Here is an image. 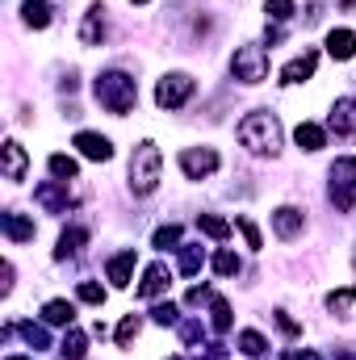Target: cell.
<instances>
[{"mask_svg":"<svg viewBox=\"0 0 356 360\" xmlns=\"http://www.w3.org/2000/svg\"><path fill=\"white\" fill-rule=\"evenodd\" d=\"M160 168H164L160 147H155V143H139L134 155H130V188H134L139 197L155 193V184H160Z\"/></svg>","mask_w":356,"mask_h":360,"instance_id":"3","label":"cell"},{"mask_svg":"<svg viewBox=\"0 0 356 360\" xmlns=\"http://www.w3.org/2000/svg\"><path fill=\"white\" fill-rule=\"evenodd\" d=\"M80 243H89V231H84V226H68V231L59 235L55 256H59V260H68V256H76V252H80Z\"/></svg>","mask_w":356,"mask_h":360,"instance_id":"21","label":"cell"},{"mask_svg":"<svg viewBox=\"0 0 356 360\" xmlns=\"http://www.w3.org/2000/svg\"><path fill=\"white\" fill-rule=\"evenodd\" d=\"M302 210H293V205H281L276 214H272V231L281 235V239H298L302 235Z\"/></svg>","mask_w":356,"mask_h":360,"instance_id":"11","label":"cell"},{"mask_svg":"<svg viewBox=\"0 0 356 360\" xmlns=\"http://www.w3.org/2000/svg\"><path fill=\"white\" fill-rule=\"evenodd\" d=\"M352 302H356V285H348V289H340V293H331V297H327V306H331L336 314H344Z\"/></svg>","mask_w":356,"mask_h":360,"instance_id":"31","label":"cell"},{"mask_svg":"<svg viewBox=\"0 0 356 360\" xmlns=\"http://www.w3.org/2000/svg\"><path fill=\"white\" fill-rule=\"evenodd\" d=\"M4 360H34V356H4Z\"/></svg>","mask_w":356,"mask_h":360,"instance_id":"39","label":"cell"},{"mask_svg":"<svg viewBox=\"0 0 356 360\" xmlns=\"http://www.w3.org/2000/svg\"><path fill=\"white\" fill-rule=\"evenodd\" d=\"M0 226H4V235L13 239V243H25V239H34V222L30 218H21V214H0Z\"/></svg>","mask_w":356,"mask_h":360,"instance_id":"14","label":"cell"},{"mask_svg":"<svg viewBox=\"0 0 356 360\" xmlns=\"http://www.w3.org/2000/svg\"><path fill=\"white\" fill-rule=\"evenodd\" d=\"M293 139H298L302 151H323V147H327V134H323V126H314V122H302V126L293 130Z\"/></svg>","mask_w":356,"mask_h":360,"instance_id":"17","label":"cell"},{"mask_svg":"<svg viewBox=\"0 0 356 360\" xmlns=\"http://www.w3.org/2000/svg\"><path fill=\"white\" fill-rule=\"evenodd\" d=\"M34 201H38L46 214H68V205H72L68 180H46V184H38V188H34Z\"/></svg>","mask_w":356,"mask_h":360,"instance_id":"8","label":"cell"},{"mask_svg":"<svg viewBox=\"0 0 356 360\" xmlns=\"http://www.w3.org/2000/svg\"><path fill=\"white\" fill-rule=\"evenodd\" d=\"M168 281H172V272L164 269V264H151L147 276H143V285H139V293H143V297H160V293L168 289Z\"/></svg>","mask_w":356,"mask_h":360,"instance_id":"16","label":"cell"},{"mask_svg":"<svg viewBox=\"0 0 356 360\" xmlns=\"http://www.w3.org/2000/svg\"><path fill=\"white\" fill-rule=\"evenodd\" d=\"M331 130L356 134V101H336V109H331Z\"/></svg>","mask_w":356,"mask_h":360,"instance_id":"19","label":"cell"},{"mask_svg":"<svg viewBox=\"0 0 356 360\" xmlns=\"http://www.w3.org/2000/svg\"><path fill=\"white\" fill-rule=\"evenodd\" d=\"M231 72H235V80H243V84H260V80H268V55L260 46H239V51L231 55Z\"/></svg>","mask_w":356,"mask_h":360,"instance_id":"5","label":"cell"},{"mask_svg":"<svg viewBox=\"0 0 356 360\" xmlns=\"http://www.w3.org/2000/svg\"><path fill=\"white\" fill-rule=\"evenodd\" d=\"M25 176V151H21V143H4V180H21Z\"/></svg>","mask_w":356,"mask_h":360,"instance_id":"20","label":"cell"},{"mask_svg":"<svg viewBox=\"0 0 356 360\" xmlns=\"http://www.w3.org/2000/svg\"><path fill=\"white\" fill-rule=\"evenodd\" d=\"M331 201H336V210H352L356 205V160L352 155L331 164Z\"/></svg>","mask_w":356,"mask_h":360,"instance_id":"4","label":"cell"},{"mask_svg":"<svg viewBox=\"0 0 356 360\" xmlns=\"http://www.w3.org/2000/svg\"><path fill=\"white\" fill-rule=\"evenodd\" d=\"M265 8L272 21H289L293 17V0H265Z\"/></svg>","mask_w":356,"mask_h":360,"instance_id":"33","label":"cell"},{"mask_svg":"<svg viewBox=\"0 0 356 360\" xmlns=\"http://www.w3.org/2000/svg\"><path fill=\"white\" fill-rule=\"evenodd\" d=\"M155 323H160V327H168V323H177V306H172V302H164V306H155Z\"/></svg>","mask_w":356,"mask_h":360,"instance_id":"37","label":"cell"},{"mask_svg":"<svg viewBox=\"0 0 356 360\" xmlns=\"http://www.w3.org/2000/svg\"><path fill=\"white\" fill-rule=\"evenodd\" d=\"M214 272H218V276H235V272H239V256H235V252H218V256H214Z\"/></svg>","mask_w":356,"mask_h":360,"instance_id":"30","label":"cell"},{"mask_svg":"<svg viewBox=\"0 0 356 360\" xmlns=\"http://www.w3.org/2000/svg\"><path fill=\"white\" fill-rule=\"evenodd\" d=\"M180 168L189 180L210 176V172H218V151L214 147H189V151H180Z\"/></svg>","mask_w":356,"mask_h":360,"instance_id":"7","label":"cell"},{"mask_svg":"<svg viewBox=\"0 0 356 360\" xmlns=\"http://www.w3.org/2000/svg\"><path fill=\"white\" fill-rule=\"evenodd\" d=\"M201 264H205V252H201V248H193V243L180 248V272H184V276H193Z\"/></svg>","mask_w":356,"mask_h":360,"instance_id":"26","label":"cell"},{"mask_svg":"<svg viewBox=\"0 0 356 360\" xmlns=\"http://www.w3.org/2000/svg\"><path fill=\"white\" fill-rule=\"evenodd\" d=\"M101 38H105V8L92 4L89 13H84V25H80V42L84 46H101Z\"/></svg>","mask_w":356,"mask_h":360,"instance_id":"12","label":"cell"},{"mask_svg":"<svg viewBox=\"0 0 356 360\" xmlns=\"http://www.w3.org/2000/svg\"><path fill=\"white\" fill-rule=\"evenodd\" d=\"M46 164H51V172H55V180H76V172H80V164H76L72 155H51Z\"/></svg>","mask_w":356,"mask_h":360,"instance_id":"25","label":"cell"},{"mask_svg":"<svg viewBox=\"0 0 356 360\" xmlns=\"http://www.w3.org/2000/svg\"><path fill=\"white\" fill-rule=\"evenodd\" d=\"M92 92H96V101L109 109V113H130L134 109V101H139V89H134V80L130 76H122V72H101L96 76V84H92Z\"/></svg>","mask_w":356,"mask_h":360,"instance_id":"2","label":"cell"},{"mask_svg":"<svg viewBox=\"0 0 356 360\" xmlns=\"http://www.w3.org/2000/svg\"><path fill=\"white\" fill-rule=\"evenodd\" d=\"M197 226H201V235H210V239H218V243L231 235V222H227V218H218V214H201V218H197Z\"/></svg>","mask_w":356,"mask_h":360,"instance_id":"24","label":"cell"},{"mask_svg":"<svg viewBox=\"0 0 356 360\" xmlns=\"http://www.w3.org/2000/svg\"><path fill=\"white\" fill-rule=\"evenodd\" d=\"M151 243H155L160 252H172V248H177V243H180V226H160Z\"/></svg>","mask_w":356,"mask_h":360,"instance_id":"29","label":"cell"},{"mask_svg":"<svg viewBox=\"0 0 356 360\" xmlns=\"http://www.w3.org/2000/svg\"><path fill=\"white\" fill-rule=\"evenodd\" d=\"M314 68H319V55H314V51H306V55H298L293 63H285V68H281V84H306V80L314 76Z\"/></svg>","mask_w":356,"mask_h":360,"instance_id":"10","label":"cell"},{"mask_svg":"<svg viewBox=\"0 0 356 360\" xmlns=\"http://www.w3.org/2000/svg\"><path fill=\"white\" fill-rule=\"evenodd\" d=\"M76 147H80V155H84V160H96V164L113 160V143H109L105 134H92V130H80V134H76Z\"/></svg>","mask_w":356,"mask_h":360,"instance_id":"9","label":"cell"},{"mask_svg":"<svg viewBox=\"0 0 356 360\" xmlns=\"http://www.w3.org/2000/svg\"><path fill=\"white\" fill-rule=\"evenodd\" d=\"M130 272H134V248H130V252H117V256L109 260V281H113L117 289L130 285Z\"/></svg>","mask_w":356,"mask_h":360,"instance_id":"18","label":"cell"},{"mask_svg":"<svg viewBox=\"0 0 356 360\" xmlns=\"http://www.w3.org/2000/svg\"><path fill=\"white\" fill-rule=\"evenodd\" d=\"M59 352H63V360H84V352H89V340H84V331L68 327V335H63Z\"/></svg>","mask_w":356,"mask_h":360,"instance_id":"22","label":"cell"},{"mask_svg":"<svg viewBox=\"0 0 356 360\" xmlns=\"http://www.w3.org/2000/svg\"><path fill=\"white\" fill-rule=\"evenodd\" d=\"M21 335H25L34 348H46V344H51V335H46L42 327H34V323H21Z\"/></svg>","mask_w":356,"mask_h":360,"instance_id":"36","label":"cell"},{"mask_svg":"<svg viewBox=\"0 0 356 360\" xmlns=\"http://www.w3.org/2000/svg\"><path fill=\"white\" fill-rule=\"evenodd\" d=\"M21 17H25V25L46 30V25H51V4H42V0H25V4H21Z\"/></svg>","mask_w":356,"mask_h":360,"instance_id":"23","label":"cell"},{"mask_svg":"<svg viewBox=\"0 0 356 360\" xmlns=\"http://www.w3.org/2000/svg\"><path fill=\"white\" fill-rule=\"evenodd\" d=\"M42 319H46L51 327H72V323H76V306L63 302V297H55V302L42 306Z\"/></svg>","mask_w":356,"mask_h":360,"instance_id":"15","label":"cell"},{"mask_svg":"<svg viewBox=\"0 0 356 360\" xmlns=\"http://www.w3.org/2000/svg\"><path fill=\"white\" fill-rule=\"evenodd\" d=\"M289 360H319V352H293Z\"/></svg>","mask_w":356,"mask_h":360,"instance_id":"38","label":"cell"},{"mask_svg":"<svg viewBox=\"0 0 356 360\" xmlns=\"http://www.w3.org/2000/svg\"><path fill=\"white\" fill-rule=\"evenodd\" d=\"M235 226L243 231V239H248V248H252V252H260V248H265V239H260V231H256V222H252V218H243V214H239V218H235Z\"/></svg>","mask_w":356,"mask_h":360,"instance_id":"27","label":"cell"},{"mask_svg":"<svg viewBox=\"0 0 356 360\" xmlns=\"http://www.w3.org/2000/svg\"><path fill=\"white\" fill-rule=\"evenodd\" d=\"M80 302H89V306H101V302H105V289H101L96 281H80Z\"/></svg>","mask_w":356,"mask_h":360,"instance_id":"34","label":"cell"},{"mask_svg":"<svg viewBox=\"0 0 356 360\" xmlns=\"http://www.w3.org/2000/svg\"><path fill=\"white\" fill-rule=\"evenodd\" d=\"M214 331H231V306L222 302V297H214Z\"/></svg>","mask_w":356,"mask_h":360,"instance_id":"32","label":"cell"},{"mask_svg":"<svg viewBox=\"0 0 356 360\" xmlns=\"http://www.w3.org/2000/svg\"><path fill=\"white\" fill-rule=\"evenodd\" d=\"M193 76H184V72H172V76H164L160 84H155V101L164 105V109H180L189 96H193Z\"/></svg>","mask_w":356,"mask_h":360,"instance_id":"6","label":"cell"},{"mask_svg":"<svg viewBox=\"0 0 356 360\" xmlns=\"http://www.w3.org/2000/svg\"><path fill=\"white\" fill-rule=\"evenodd\" d=\"M327 55H331V59H352L356 55V34L352 30H331V34H327Z\"/></svg>","mask_w":356,"mask_h":360,"instance_id":"13","label":"cell"},{"mask_svg":"<svg viewBox=\"0 0 356 360\" xmlns=\"http://www.w3.org/2000/svg\"><path fill=\"white\" fill-rule=\"evenodd\" d=\"M239 348H243V352H248V356H265V335H260V331H243V335H239Z\"/></svg>","mask_w":356,"mask_h":360,"instance_id":"28","label":"cell"},{"mask_svg":"<svg viewBox=\"0 0 356 360\" xmlns=\"http://www.w3.org/2000/svg\"><path fill=\"white\" fill-rule=\"evenodd\" d=\"M134 4H147V0H134Z\"/></svg>","mask_w":356,"mask_h":360,"instance_id":"40","label":"cell"},{"mask_svg":"<svg viewBox=\"0 0 356 360\" xmlns=\"http://www.w3.org/2000/svg\"><path fill=\"white\" fill-rule=\"evenodd\" d=\"M134 335H139V319H134V314H126V319H122V327H117V344L126 348Z\"/></svg>","mask_w":356,"mask_h":360,"instance_id":"35","label":"cell"},{"mask_svg":"<svg viewBox=\"0 0 356 360\" xmlns=\"http://www.w3.org/2000/svg\"><path fill=\"white\" fill-rule=\"evenodd\" d=\"M239 143L248 147V151H256V155H276L281 151V122H276V113H248L243 122H239Z\"/></svg>","mask_w":356,"mask_h":360,"instance_id":"1","label":"cell"}]
</instances>
